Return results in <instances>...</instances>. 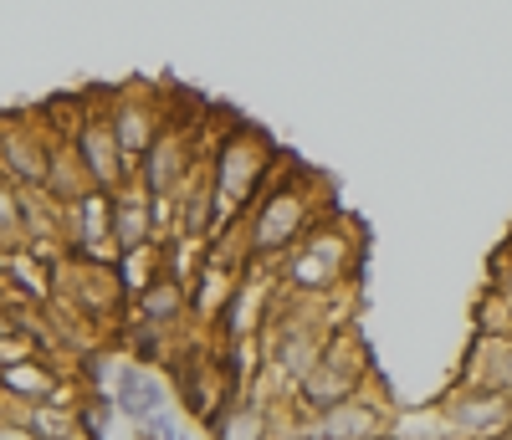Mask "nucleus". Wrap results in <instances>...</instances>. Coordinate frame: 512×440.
<instances>
[{
  "label": "nucleus",
  "instance_id": "obj_10",
  "mask_svg": "<svg viewBox=\"0 0 512 440\" xmlns=\"http://www.w3.org/2000/svg\"><path fill=\"white\" fill-rule=\"evenodd\" d=\"M431 405L456 430V440H512V400L497 394V389L446 384Z\"/></svg>",
  "mask_w": 512,
  "mask_h": 440
},
{
  "label": "nucleus",
  "instance_id": "obj_3",
  "mask_svg": "<svg viewBox=\"0 0 512 440\" xmlns=\"http://www.w3.org/2000/svg\"><path fill=\"white\" fill-rule=\"evenodd\" d=\"M292 154H282V144L267 134L262 123H246L236 113L221 118L216 139H210V185H216V236L231 231L236 220L256 205L277 169L287 164Z\"/></svg>",
  "mask_w": 512,
  "mask_h": 440
},
{
  "label": "nucleus",
  "instance_id": "obj_16",
  "mask_svg": "<svg viewBox=\"0 0 512 440\" xmlns=\"http://www.w3.org/2000/svg\"><path fill=\"white\" fill-rule=\"evenodd\" d=\"M41 195H47L52 205H77L82 195H93V185H88V169H82V159H77V149L72 144H57L52 149V164H47V185H41Z\"/></svg>",
  "mask_w": 512,
  "mask_h": 440
},
{
  "label": "nucleus",
  "instance_id": "obj_20",
  "mask_svg": "<svg viewBox=\"0 0 512 440\" xmlns=\"http://www.w3.org/2000/svg\"><path fill=\"white\" fill-rule=\"evenodd\" d=\"M6 256H11V251H6V246H0V267H6Z\"/></svg>",
  "mask_w": 512,
  "mask_h": 440
},
{
  "label": "nucleus",
  "instance_id": "obj_15",
  "mask_svg": "<svg viewBox=\"0 0 512 440\" xmlns=\"http://www.w3.org/2000/svg\"><path fill=\"white\" fill-rule=\"evenodd\" d=\"M164 405H169V384L154 369L118 364V374H113V410L128 425H149L154 415H164Z\"/></svg>",
  "mask_w": 512,
  "mask_h": 440
},
{
  "label": "nucleus",
  "instance_id": "obj_18",
  "mask_svg": "<svg viewBox=\"0 0 512 440\" xmlns=\"http://www.w3.org/2000/svg\"><path fill=\"white\" fill-rule=\"evenodd\" d=\"M0 246L21 251V190L0 174Z\"/></svg>",
  "mask_w": 512,
  "mask_h": 440
},
{
  "label": "nucleus",
  "instance_id": "obj_14",
  "mask_svg": "<svg viewBox=\"0 0 512 440\" xmlns=\"http://www.w3.org/2000/svg\"><path fill=\"white\" fill-rule=\"evenodd\" d=\"M108 210H113V246H118V261L159 246L154 205H149V195L139 190V180H134V185H123L118 195H108Z\"/></svg>",
  "mask_w": 512,
  "mask_h": 440
},
{
  "label": "nucleus",
  "instance_id": "obj_19",
  "mask_svg": "<svg viewBox=\"0 0 512 440\" xmlns=\"http://www.w3.org/2000/svg\"><path fill=\"white\" fill-rule=\"evenodd\" d=\"M0 440H36V435H31L16 415H0Z\"/></svg>",
  "mask_w": 512,
  "mask_h": 440
},
{
  "label": "nucleus",
  "instance_id": "obj_13",
  "mask_svg": "<svg viewBox=\"0 0 512 440\" xmlns=\"http://www.w3.org/2000/svg\"><path fill=\"white\" fill-rule=\"evenodd\" d=\"M456 384H477V389H497L512 400V333H472L456 369Z\"/></svg>",
  "mask_w": 512,
  "mask_h": 440
},
{
  "label": "nucleus",
  "instance_id": "obj_7",
  "mask_svg": "<svg viewBox=\"0 0 512 440\" xmlns=\"http://www.w3.org/2000/svg\"><path fill=\"white\" fill-rule=\"evenodd\" d=\"M52 149H57V139L47 134V123H41L36 108L0 113V174H6L21 195H31V190L47 185Z\"/></svg>",
  "mask_w": 512,
  "mask_h": 440
},
{
  "label": "nucleus",
  "instance_id": "obj_2",
  "mask_svg": "<svg viewBox=\"0 0 512 440\" xmlns=\"http://www.w3.org/2000/svg\"><path fill=\"white\" fill-rule=\"evenodd\" d=\"M364 256H369V236L359 226V215L333 205L272 272H277L282 297H292V302H333V297L359 292Z\"/></svg>",
  "mask_w": 512,
  "mask_h": 440
},
{
  "label": "nucleus",
  "instance_id": "obj_1",
  "mask_svg": "<svg viewBox=\"0 0 512 440\" xmlns=\"http://www.w3.org/2000/svg\"><path fill=\"white\" fill-rule=\"evenodd\" d=\"M333 210V185L323 180L318 169L287 159L277 169V180L256 195V205L236 220L241 226V251H246V267H277V261L303 241L318 220Z\"/></svg>",
  "mask_w": 512,
  "mask_h": 440
},
{
  "label": "nucleus",
  "instance_id": "obj_6",
  "mask_svg": "<svg viewBox=\"0 0 512 440\" xmlns=\"http://www.w3.org/2000/svg\"><path fill=\"white\" fill-rule=\"evenodd\" d=\"M395 394L384 379L364 384L354 400H344L338 410L328 415H313V420H292V435L287 440H384V430H390L395 420Z\"/></svg>",
  "mask_w": 512,
  "mask_h": 440
},
{
  "label": "nucleus",
  "instance_id": "obj_4",
  "mask_svg": "<svg viewBox=\"0 0 512 440\" xmlns=\"http://www.w3.org/2000/svg\"><path fill=\"white\" fill-rule=\"evenodd\" d=\"M374 379H379V369H374V348L364 338V323L338 328L323 343V354L313 359V369L297 379V389H292V420L328 415L344 400H354V394L364 384H374Z\"/></svg>",
  "mask_w": 512,
  "mask_h": 440
},
{
  "label": "nucleus",
  "instance_id": "obj_5",
  "mask_svg": "<svg viewBox=\"0 0 512 440\" xmlns=\"http://www.w3.org/2000/svg\"><path fill=\"white\" fill-rule=\"evenodd\" d=\"M164 93L159 82H123V87H98L103 113L113 123V139L123 149V159H144L154 149V139L164 134Z\"/></svg>",
  "mask_w": 512,
  "mask_h": 440
},
{
  "label": "nucleus",
  "instance_id": "obj_17",
  "mask_svg": "<svg viewBox=\"0 0 512 440\" xmlns=\"http://www.w3.org/2000/svg\"><path fill=\"white\" fill-rule=\"evenodd\" d=\"M384 440H456V430L441 420L436 405H415V410H395Z\"/></svg>",
  "mask_w": 512,
  "mask_h": 440
},
{
  "label": "nucleus",
  "instance_id": "obj_9",
  "mask_svg": "<svg viewBox=\"0 0 512 440\" xmlns=\"http://www.w3.org/2000/svg\"><path fill=\"white\" fill-rule=\"evenodd\" d=\"M72 149H77L82 169H88V185H93L98 195H118L123 185L139 180V164L123 159V149H118V139H113V123H108V113H103L98 87H88V113H82L77 134H72Z\"/></svg>",
  "mask_w": 512,
  "mask_h": 440
},
{
  "label": "nucleus",
  "instance_id": "obj_8",
  "mask_svg": "<svg viewBox=\"0 0 512 440\" xmlns=\"http://www.w3.org/2000/svg\"><path fill=\"white\" fill-rule=\"evenodd\" d=\"M52 297H67L72 307L88 323H98L103 333L113 323L128 318V292H123V277L118 267H93V261H77V256H62L57 261V277H52Z\"/></svg>",
  "mask_w": 512,
  "mask_h": 440
},
{
  "label": "nucleus",
  "instance_id": "obj_12",
  "mask_svg": "<svg viewBox=\"0 0 512 440\" xmlns=\"http://www.w3.org/2000/svg\"><path fill=\"white\" fill-rule=\"evenodd\" d=\"M292 405H272L262 394H231L205 425V440H287Z\"/></svg>",
  "mask_w": 512,
  "mask_h": 440
},
{
  "label": "nucleus",
  "instance_id": "obj_11",
  "mask_svg": "<svg viewBox=\"0 0 512 440\" xmlns=\"http://www.w3.org/2000/svg\"><path fill=\"white\" fill-rule=\"evenodd\" d=\"M123 323H144V328H154L164 338H190L195 333L190 328V287L159 261V272L128 297V318Z\"/></svg>",
  "mask_w": 512,
  "mask_h": 440
}]
</instances>
